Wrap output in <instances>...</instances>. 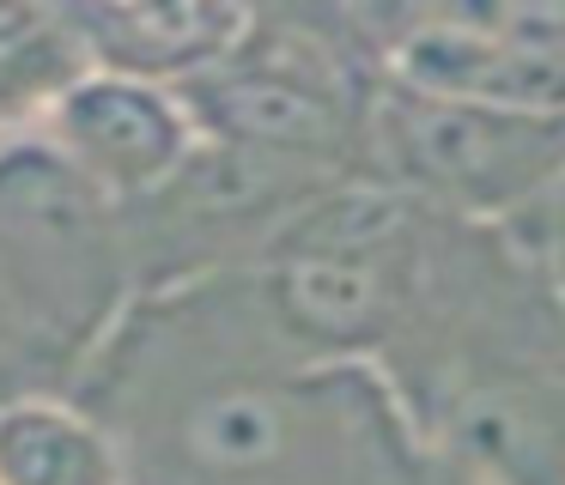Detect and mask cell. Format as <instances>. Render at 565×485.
Listing matches in <instances>:
<instances>
[{"instance_id": "8", "label": "cell", "mask_w": 565, "mask_h": 485, "mask_svg": "<svg viewBox=\"0 0 565 485\" xmlns=\"http://www.w3.org/2000/svg\"><path fill=\"white\" fill-rule=\"evenodd\" d=\"M79 73H86V48L67 24V7L0 0V140L38 133Z\"/></svg>"}, {"instance_id": "7", "label": "cell", "mask_w": 565, "mask_h": 485, "mask_svg": "<svg viewBox=\"0 0 565 485\" xmlns=\"http://www.w3.org/2000/svg\"><path fill=\"white\" fill-rule=\"evenodd\" d=\"M456 449L487 485H565V412L535 388H475L456 412Z\"/></svg>"}, {"instance_id": "2", "label": "cell", "mask_w": 565, "mask_h": 485, "mask_svg": "<svg viewBox=\"0 0 565 485\" xmlns=\"http://www.w3.org/2000/svg\"><path fill=\"white\" fill-rule=\"evenodd\" d=\"M371 133L402 182L468 206L516 201V194L541 188L565 158V116L438 104V97H414L402 85L377 97Z\"/></svg>"}, {"instance_id": "3", "label": "cell", "mask_w": 565, "mask_h": 485, "mask_svg": "<svg viewBox=\"0 0 565 485\" xmlns=\"http://www.w3.org/2000/svg\"><path fill=\"white\" fill-rule=\"evenodd\" d=\"M38 140L62 158L74 176H86L104 201L122 213L147 206L177 170L195 158L201 128L189 116L183 91H164L122 73H79L55 109L43 116Z\"/></svg>"}, {"instance_id": "1", "label": "cell", "mask_w": 565, "mask_h": 485, "mask_svg": "<svg viewBox=\"0 0 565 485\" xmlns=\"http://www.w3.org/2000/svg\"><path fill=\"white\" fill-rule=\"evenodd\" d=\"M140 303L128 213L38 133L0 140V315L38 364L86 376Z\"/></svg>"}, {"instance_id": "5", "label": "cell", "mask_w": 565, "mask_h": 485, "mask_svg": "<svg viewBox=\"0 0 565 485\" xmlns=\"http://www.w3.org/2000/svg\"><path fill=\"white\" fill-rule=\"evenodd\" d=\"M92 73H122L164 91L207 79L249 31V7L225 0H92L67 7Z\"/></svg>"}, {"instance_id": "4", "label": "cell", "mask_w": 565, "mask_h": 485, "mask_svg": "<svg viewBox=\"0 0 565 485\" xmlns=\"http://www.w3.org/2000/svg\"><path fill=\"white\" fill-rule=\"evenodd\" d=\"M390 85L438 104L565 116V55H541L499 36L480 12H438L390 43Z\"/></svg>"}, {"instance_id": "6", "label": "cell", "mask_w": 565, "mask_h": 485, "mask_svg": "<svg viewBox=\"0 0 565 485\" xmlns=\"http://www.w3.org/2000/svg\"><path fill=\"white\" fill-rule=\"evenodd\" d=\"M0 485H135L128 443L79 395L0 400Z\"/></svg>"}]
</instances>
